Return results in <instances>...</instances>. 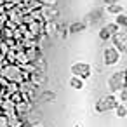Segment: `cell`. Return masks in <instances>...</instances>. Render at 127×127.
<instances>
[{
    "label": "cell",
    "mask_w": 127,
    "mask_h": 127,
    "mask_svg": "<svg viewBox=\"0 0 127 127\" xmlns=\"http://www.w3.org/2000/svg\"><path fill=\"white\" fill-rule=\"evenodd\" d=\"M103 56H104V64H108V66L118 63V59H120V52H118L113 45H111V47H106Z\"/></svg>",
    "instance_id": "52a82bcc"
},
{
    "label": "cell",
    "mask_w": 127,
    "mask_h": 127,
    "mask_svg": "<svg viewBox=\"0 0 127 127\" xmlns=\"http://www.w3.org/2000/svg\"><path fill=\"white\" fill-rule=\"evenodd\" d=\"M5 64H7V61L4 59V56H2V54H0V68H2V66H5Z\"/></svg>",
    "instance_id": "cb8c5ba5"
},
{
    "label": "cell",
    "mask_w": 127,
    "mask_h": 127,
    "mask_svg": "<svg viewBox=\"0 0 127 127\" xmlns=\"http://www.w3.org/2000/svg\"><path fill=\"white\" fill-rule=\"evenodd\" d=\"M5 23H7V14H2L0 16V30L5 26Z\"/></svg>",
    "instance_id": "44dd1931"
},
{
    "label": "cell",
    "mask_w": 127,
    "mask_h": 127,
    "mask_svg": "<svg viewBox=\"0 0 127 127\" xmlns=\"http://www.w3.org/2000/svg\"><path fill=\"white\" fill-rule=\"evenodd\" d=\"M58 0H42V5H56Z\"/></svg>",
    "instance_id": "7402d4cb"
},
{
    "label": "cell",
    "mask_w": 127,
    "mask_h": 127,
    "mask_svg": "<svg viewBox=\"0 0 127 127\" xmlns=\"http://www.w3.org/2000/svg\"><path fill=\"white\" fill-rule=\"evenodd\" d=\"M104 2H106V4H117L118 0H104Z\"/></svg>",
    "instance_id": "484cf974"
},
{
    "label": "cell",
    "mask_w": 127,
    "mask_h": 127,
    "mask_svg": "<svg viewBox=\"0 0 127 127\" xmlns=\"http://www.w3.org/2000/svg\"><path fill=\"white\" fill-rule=\"evenodd\" d=\"M118 92H120V99H118V101H120V103H125V99H127V89L122 87Z\"/></svg>",
    "instance_id": "d6986e66"
},
{
    "label": "cell",
    "mask_w": 127,
    "mask_h": 127,
    "mask_svg": "<svg viewBox=\"0 0 127 127\" xmlns=\"http://www.w3.org/2000/svg\"><path fill=\"white\" fill-rule=\"evenodd\" d=\"M42 7V0H26V9L28 12L30 11H35V9H40Z\"/></svg>",
    "instance_id": "9a60e30c"
},
{
    "label": "cell",
    "mask_w": 127,
    "mask_h": 127,
    "mask_svg": "<svg viewBox=\"0 0 127 127\" xmlns=\"http://www.w3.org/2000/svg\"><path fill=\"white\" fill-rule=\"evenodd\" d=\"M115 111H117V115H118L120 118H124V117L127 115V108H125L124 103H118V104L115 106Z\"/></svg>",
    "instance_id": "e0dca14e"
},
{
    "label": "cell",
    "mask_w": 127,
    "mask_h": 127,
    "mask_svg": "<svg viewBox=\"0 0 127 127\" xmlns=\"http://www.w3.org/2000/svg\"><path fill=\"white\" fill-rule=\"evenodd\" d=\"M42 97H44V99H47V101H52V99H54V92H49V91H47V92H44V94H42Z\"/></svg>",
    "instance_id": "ffe728a7"
},
{
    "label": "cell",
    "mask_w": 127,
    "mask_h": 127,
    "mask_svg": "<svg viewBox=\"0 0 127 127\" xmlns=\"http://www.w3.org/2000/svg\"><path fill=\"white\" fill-rule=\"evenodd\" d=\"M70 87L71 89H75V91H80L82 87H84V80L82 78H78V77H75V75H71V78H70Z\"/></svg>",
    "instance_id": "7c38bea8"
},
{
    "label": "cell",
    "mask_w": 127,
    "mask_h": 127,
    "mask_svg": "<svg viewBox=\"0 0 127 127\" xmlns=\"http://www.w3.org/2000/svg\"><path fill=\"white\" fill-rule=\"evenodd\" d=\"M30 110H32V101L30 99H21L14 104V113L18 117H23V115L30 113Z\"/></svg>",
    "instance_id": "ba28073f"
},
{
    "label": "cell",
    "mask_w": 127,
    "mask_h": 127,
    "mask_svg": "<svg viewBox=\"0 0 127 127\" xmlns=\"http://www.w3.org/2000/svg\"><path fill=\"white\" fill-rule=\"evenodd\" d=\"M0 77L5 78L7 82H12V84H19L23 80H28L26 75L21 71V68L16 63H7L5 66H2L0 68Z\"/></svg>",
    "instance_id": "6da1fadb"
},
{
    "label": "cell",
    "mask_w": 127,
    "mask_h": 127,
    "mask_svg": "<svg viewBox=\"0 0 127 127\" xmlns=\"http://www.w3.org/2000/svg\"><path fill=\"white\" fill-rule=\"evenodd\" d=\"M7 124H9V127H23V120L16 113H9L7 115Z\"/></svg>",
    "instance_id": "8fae6325"
},
{
    "label": "cell",
    "mask_w": 127,
    "mask_h": 127,
    "mask_svg": "<svg viewBox=\"0 0 127 127\" xmlns=\"http://www.w3.org/2000/svg\"><path fill=\"white\" fill-rule=\"evenodd\" d=\"M122 87H125V71L124 70L113 71L108 77V89H110V92L111 94H117Z\"/></svg>",
    "instance_id": "7a4b0ae2"
},
{
    "label": "cell",
    "mask_w": 127,
    "mask_h": 127,
    "mask_svg": "<svg viewBox=\"0 0 127 127\" xmlns=\"http://www.w3.org/2000/svg\"><path fill=\"white\" fill-rule=\"evenodd\" d=\"M106 11H108V14L117 16V14H122V12H124V7H122L120 4H108Z\"/></svg>",
    "instance_id": "4fadbf2b"
},
{
    "label": "cell",
    "mask_w": 127,
    "mask_h": 127,
    "mask_svg": "<svg viewBox=\"0 0 127 127\" xmlns=\"http://www.w3.org/2000/svg\"><path fill=\"white\" fill-rule=\"evenodd\" d=\"M117 104H118V99L115 97V94H108V96H104V97H101V99L96 101L94 110H96L97 113H104V111H111V110H115Z\"/></svg>",
    "instance_id": "3957f363"
},
{
    "label": "cell",
    "mask_w": 127,
    "mask_h": 127,
    "mask_svg": "<svg viewBox=\"0 0 127 127\" xmlns=\"http://www.w3.org/2000/svg\"><path fill=\"white\" fill-rule=\"evenodd\" d=\"M30 127H45V125H44V124H32Z\"/></svg>",
    "instance_id": "d4e9b609"
},
{
    "label": "cell",
    "mask_w": 127,
    "mask_h": 127,
    "mask_svg": "<svg viewBox=\"0 0 127 127\" xmlns=\"http://www.w3.org/2000/svg\"><path fill=\"white\" fill-rule=\"evenodd\" d=\"M70 71H71V75H75V77L85 80V78L91 77L92 68H91V64H87V63H73L71 68H70Z\"/></svg>",
    "instance_id": "277c9868"
},
{
    "label": "cell",
    "mask_w": 127,
    "mask_h": 127,
    "mask_svg": "<svg viewBox=\"0 0 127 127\" xmlns=\"http://www.w3.org/2000/svg\"><path fill=\"white\" fill-rule=\"evenodd\" d=\"M40 16H42V21L47 23V21H56V18L59 16V11L56 5H42L40 7Z\"/></svg>",
    "instance_id": "8992f818"
},
{
    "label": "cell",
    "mask_w": 127,
    "mask_h": 127,
    "mask_svg": "<svg viewBox=\"0 0 127 127\" xmlns=\"http://www.w3.org/2000/svg\"><path fill=\"white\" fill-rule=\"evenodd\" d=\"M115 25L118 26V28H125L127 26V16L122 12V14H117V21H115Z\"/></svg>",
    "instance_id": "2e32d148"
},
{
    "label": "cell",
    "mask_w": 127,
    "mask_h": 127,
    "mask_svg": "<svg viewBox=\"0 0 127 127\" xmlns=\"http://www.w3.org/2000/svg\"><path fill=\"white\" fill-rule=\"evenodd\" d=\"M19 2H23V0H4V4H11V5H16Z\"/></svg>",
    "instance_id": "603a6c76"
},
{
    "label": "cell",
    "mask_w": 127,
    "mask_h": 127,
    "mask_svg": "<svg viewBox=\"0 0 127 127\" xmlns=\"http://www.w3.org/2000/svg\"><path fill=\"white\" fill-rule=\"evenodd\" d=\"M0 127H9V124H7V115H4L2 111H0Z\"/></svg>",
    "instance_id": "ac0fdd59"
},
{
    "label": "cell",
    "mask_w": 127,
    "mask_h": 127,
    "mask_svg": "<svg viewBox=\"0 0 127 127\" xmlns=\"http://www.w3.org/2000/svg\"><path fill=\"white\" fill-rule=\"evenodd\" d=\"M111 40H113V47L118 52L127 51V33H125V30H118L115 35H111Z\"/></svg>",
    "instance_id": "5b68a950"
},
{
    "label": "cell",
    "mask_w": 127,
    "mask_h": 127,
    "mask_svg": "<svg viewBox=\"0 0 127 127\" xmlns=\"http://www.w3.org/2000/svg\"><path fill=\"white\" fill-rule=\"evenodd\" d=\"M2 14H5V9H4V5H0V16Z\"/></svg>",
    "instance_id": "4316f807"
},
{
    "label": "cell",
    "mask_w": 127,
    "mask_h": 127,
    "mask_svg": "<svg viewBox=\"0 0 127 127\" xmlns=\"http://www.w3.org/2000/svg\"><path fill=\"white\" fill-rule=\"evenodd\" d=\"M118 30H120V28H118L115 23H110V25H106L103 30H99V38H101V40H110L111 35H115Z\"/></svg>",
    "instance_id": "9c48e42d"
},
{
    "label": "cell",
    "mask_w": 127,
    "mask_h": 127,
    "mask_svg": "<svg viewBox=\"0 0 127 127\" xmlns=\"http://www.w3.org/2000/svg\"><path fill=\"white\" fill-rule=\"evenodd\" d=\"M82 30H85V23H82V21L71 23V25L68 26V33H78V32H82Z\"/></svg>",
    "instance_id": "5bb4252c"
},
{
    "label": "cell",
    "mask_w": 127,
    "mask_h": 127,
    "mask_svg": "<svg viewBox=\"0 0 127 127\" xmlns=\"http://www.w3.org/2000/svg\"><path fill=\"white\" fill-rule=\"evenodd\" d=\"M28 80L32 82V85H33V87L42 85V84L45 82V73H44V71H40V70H35V71H32V73L28 75Z\"/></svg>",
    "instance_id": "30bf717a"
}]
</instances>
